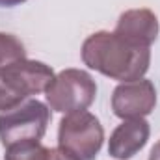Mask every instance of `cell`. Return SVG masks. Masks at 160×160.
<instances>
[{"mask_svg":"<svg viewBox=\"0 0 160 160\" xmlns=\"http://www.w3.org/2000/svg\"><path fill=\"white\" fill-rule=\"evenodd\" d=\"M80 54L84 65L119 82L143 78L151 63V47L106 30L91 34L82 43Z\"/></svg>","mask_w":160,"mask_h":160,"instance_id":"obj_1","label":"cell"},{"mask_svg":"<svg viewBox=\"0 0 160 160\" xmlns=\"http://www.w3.org/2000/svg\"><path fill=\"white\" fill-rule=\"evenodd\" d=\"M54 78V71L36 60H21L9 65L0 67V114L17 108L28 97L43 93L50 80Z\"/></svg>","mask_w":160,"mask_h":160,"instance_id":"obj_2","label":"cell"},{"mask_svg":"<svg viewBox=\"0 0 160 160\" xmlns=\"http://www.w3.org/2000/svg\"><path fill=\"white\" fill-rule=\"evenodd\" d=\"M104 142V128L91 112L65 114L58 128V149L75 160H95Z\"/></svg>","mask_w":160,"mask_h":160,"instance_id":"obj_3","label":"cell"},{"mask_svg":"<svg viewBox=\"0 0 160 160\" xmlns=\"http://www.w3.org/2000/svg\"><path fill=\"white\" fill-rule=\"evenodd\" d=\"M97 95V84L88 71L65 69L54 78L45 89L47 102L50 110L60 114H71L88 110Z\"/></svg>","mask_w":160,"mask_h":160,"instance_id":"obj_4","label":"cell"},{"mask_svg":"<svg viewBox=\"0 0 160 160\" xmlns=\"http://www.w3.org/2000/svg\"><path fill=\"white\" fill-rule=\"evenodd\" d=\"M50 121V110L38 99L26 101L0 114V143L9 147L19 142H41Z\"/></svg>","mask_w":160,"mask_h":160,"instance_id":"obj_5","label":"cell"},{"mask_svg":"<svg viewBox=\"0 0 160 160\" xmlns=\"http://www.w3.org/2000/svg\"><path fill=\"white\" fill-rule=\"evenodd\" d=\"M157 106L155 84L147 78L121 82L112 93V110L121 119H138L149 116Z\"/></svg>","mask_w":160,"mask_h":160,"instance_id":"obj_6","label":"cell"},{"mask_svg":"<svg viewBox=\"0 0 160 160\" xmlns=\"http://www.w3.org/2000/svg\"><path fill=\"white\" fill-rule=\"evenodd\" d=\"M151 127L143 118L138 119H123L121 125L110 134L108 140V155L118 160L132 158L138 151H142L149 140Z\"/></svg>","mask_w":160,"mask_h":160,"instance_id":"obj_7","label":"cell"},{"mask_svg":"<svg viewBox=\"0 0 160 160\" xmlns=\"http://www.w3.org/2000/svg\"><path fill=\"white\" fill-rule=\"evenodd\" d=\"M114 32L138 45L151 47L158 38V19L147 8L127 9L119 15Z\"/></svg>","mask_w":160,"mask_h":160,"instance_id":"obj_8","label":"cell"},{"mask_svg":"<svg viewBox=\"0 0 160 160\" xmlns=\"http://www.w3.org/2000/svg\"><path fill=\"white\" fill-rule=\"evenodd\" d=\"M50 151L41 142H19L6 147L4 160H50Z\"/></svg>","mask_w":160,"mask_h":160,"instance_id":"obj_9","label":"cell"},{"mask_svg":"<svg viewBox=\"0 0 160 160\" xmlns=\"http://www.w3.org/2000/svg\"><path fill=\"white\" fill-rule=\"evenodd\" d=\"M24 58H26V48L21 39H17L11 34L0 32V67L21 62Z\"/></svg>","mask_w":160,"mask_h":160,"instance_id":"obj_10","label":"cell"},{"mask_svg":"<svg viewBox=\"0 0 160 160\" xmlns=\"http://www.w3.org/2000/svg\"><path fill=\"white\" fill-rule=\"evenodd\" d=\"M50 160H75V158L69 157V155H65V153L60 151V149H52V151H50Z\"/></svg>","mask_w":160,"mask_h":160,"instance_id":"obj_11","label":"cell"},{"mask_svg":"<svg viewBox=\"0 0 160 160\" xmlns=\"http://www.w3.org/2000/svg\"><path fill=\"white\" fill-rule=\"evenodd\" d=\"M149 160H160V140L155 143V147L151 149V155H149Z\"/></svg>","mask_w":160,"mask_h":160,"instance_id":"obj_12","label":"cell"},{"mask_svg":"<svg viewBox=\"0 0 160 160\" xmlns=\"http://www.w3.org/2000/svg\"><path fill=\"white\" fill-rule=\"evenodd\" d=\"M26 0H0V8H13V6H19Z\"/></svg>","mask_w":160,"mask_h":160,"instance_id":"obj_13","label":"cell"}]
</instances>
